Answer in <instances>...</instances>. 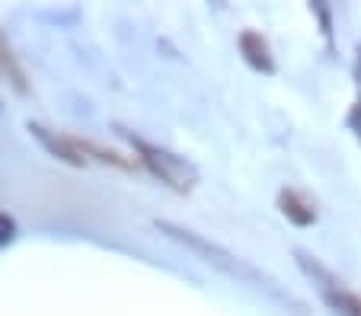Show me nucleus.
<instances>
[{
  "label": "nucleus",
  "mask_w": 361,
  "mask_h": 316,
  "mask_svg": "<svg viewBox=\"0 0 361 316\" xmlns=\"http://www.w3.org/2000/svg\"><path fill=\"white\" fill-rule=\"evenodd\" d=\"M157 230H164V234H170L173 240H179V243H185L189 249H195L198 255H204V262H208V265L221 268L224 275L237 278V282H250V284H256V288H266L269 294L279 297V301L285 303V307H291V313H298V316H304V313H307L304 303L294 301L291 294H285V291L279 288V282H275V278H269L266 272H259V268L250 265L246 259L233 255L231 249H224L221 243L204 240V236H198L195 230H185V227H179V224H170V220H157Z\"/></svg>",
  "instance_id": "obj_1"
},
{
  "label": "nucleus",
  "mask_w": 361,
  "mask_h": 316,
  "mask_svg": "<svg viewBox=\"0 0 361 316\" xmlns=\"http://www.w3.org/2000/svg\"><path fill=\"white\" fill-rule=\"evenodd\" d=\"M131 144L137 147V153H141V163L147 166L154 176L160 179V182H166L170 189H176V192H192L198 182V170L189 163V160L176 157V153L164 151V147H154V144H144L141 138H131Z\"/></svg>",
  "instance_id": "obj_2"
},
{
  "label": "nucleus",
  "mask_w": 361,
  "mask_h": 316,
  "mask_svg": "<svg viewBox=\"0 0 361 316\" xmlns=\"http://www.w3.org/2000/svg\"><path fill=\"white\" fill-rule=\"evenodd\" d=\"M294 259H298V265L304 268L307 278H314V284L320 288L323 301L329 303V310H333L336 316H361V297L358 294L342 288V282H336L326 268H323L317 259H310L307 253H294Z\"/></svg>",
  "instance_id": "obj_3"
},
{
  "label": "nucleus",
  "mask_w": 361,
  "mask_h": 316,
  "mask_svg": "<svg viewBox=\"0 0 361 316\" xmlns=\"http://www.w3.org/2000/svg\"><path fill=\"white\" fill-rule=\"evenodd\" d=\"M29 131H32L35 138H39L48 151L55 153V157L68 160V163H74V166H87L90 153H96L99 160H109V163L125 166V160H118V153H106V151H99V147L87 144V141H77V138H68V134H58V131H51V128H42V125H29Z\"/></svg>",
  "instance_id": "obj_4"
},
{
  "label": "nucleus",
  "mask_w": 361,
  "mask_h": 316,
  "mask_svg": "<svg viewBox=\"0 0 361 316\" xmlns=\"http://www.w3.org/2000/svg\"><path fill=\"white\" fill-rule=\"evenodd\" d=\"M240 49H243V58L252 64V68L259 70H272V55H269V45L266 39H262L259 32H252V29H246L243 35H240Z\"/></svg>",
  "instance_id": "obj_5"
},
{
  "label": "nucleus",
  "mask_w": 361,
  "mask_h": 316,
  "mask_svg": "<svg viewBox=\"0 0 361 316\" xmlns=\"http://www.w3.org/2000/svg\"><path fill=\"white\" fill-rule=\"evenodd\" d=\"M279 205H281V211H285V217L300 224V227H304V224H314V217H317V208L310 205L304 195L291 192V189H285V192L279 195Z\"/></svg>",
  "instance_id": "obj_6"
},
{
  "label": "nucleus",
  "mask_w": 361,
  "mask_h": 316,
  "mask_svg": "<svg viewBox=\"0 0 361 316\" xmlns=\"http://www.w3.org/2000/svg\"><path fill=\"white\" fill-rule=\"evenodd\" d=\"M0 70H7V74L13 77L16 87H23V70H20V64L13 61V51L4 45V39H0Z\"/></svg>",
  "instance_id": "obj_7"
},
{
  "label": "nucleus",
  "mask_w": 361,
  "mask_h": 316,
  "mask_svg": "<svg viewBox=\"0 0 361 316\" xmlns=\"http://www.w3.org/2000/svg\"><path fill=\"white\" fill-rule=\"evenodd\" d=\"M13 217H10V214H0V246H4V243H10L13 240Z\"/></svg>",
  "instance_id": "obj_8"
},
{
  "label": "nucleus",
  "mask_w": 361,
  "mask_h": 316,
  "mask_svg": "<svg viewBox=\"0 0 361 316\" xmlns=\"http://www.w3.org/2000/svg\"><path fill=\"white\" fill-rule=\"evenodd\" d=\"M352 122H355V128H358V131H361V106H358V109H355V112H352Z\"/></svg>",
  "instance_id": "obj_9"
}]
</instances>
